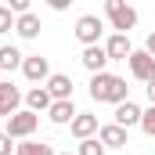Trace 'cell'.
<instances>
[{
  "mask_svg": "<svg viewBox=\"0 0 155 155\" xmlns=\"http://www.w3.org/2000/svg\"><path fill=\"white\" fill-rule=\"evenodd\" d=\"M105 54H108V61H126V58L134 54V43H130V36L112 33V36L105 40Z\"/></svg>",
  "mask_w": 155,
  "mask_h": 155,
  "instance_id": "cell-11",
  "label": "cell"
},
{
  "mask_svg": "<svg viewBox=\"0 0 155 155\" xmlns=\"http://www.w3.org/2000/svg\"><path fill=\"white\" fill-rule=\"evenodd\" d=\"M43 87H47V94L54 101H72V76L69 72H51V79Z\"/></svg>",
  "mask_w": 155,
  "mask_h": 155,
  "instance_id": "cell-10",
  "label": "cell"
},
{
  "mask_svg": "<svg viewBox=\"0 0 155 155\" xmlns=\"http://www.w3.org/2000/svg\"><path fill=\"white\" fill-rule=\"evenodd\" d=\"M11 29H15V15H11V7H7V4H0V36H4V33H11Z\"/></svg>",
  "mask_w": 155,
  "mask_h": 155,
  "instance_id": "cell-20",
  "label": "cell"
},
{
  "mask_svg": "<svg viewBox=\"0 0 155 155\" xmlns=\"http://www.w3.org/2000/svg\"><path fill=\"white\" fill-rule=\"evenodd\" d=\"M40 29H43V25H40V15H36V11H29V15L15 18V33H18L22 40H36Z\"/></svg>",
  "mask_w": 155,
  "mask_h": 155,
  "instance_id": "cell-15",
  "label": "cell"
},
{
  "mask_svg": "<svg viewBox=\"0 0 155 155\" xmlns=\"http://www.w3.org/2000/svg\"><path fill=\"white\" fill-rule=\"evenodd\" d=\"M141 130H144L148 137H155V105H152V108H144V116H141Z\"/></svg>",
  "mask_w": 155,
  "mask_h": 155,
  "instance_id": "cell-21",
  "label": "cell"
},
{
  "mask_svg": "<svg viewBox=\"0 0 155 155\" xmlns=\"http://www.w3.org/2000/svg\"><path fill=\"white\" fill-rule=\"evenodd\" d=\"M90 97L97 105H123L130 101V87L116 72H101V76H90Z\"/></svg>",
  "mask_w": 155,
  "mask_h": 155,
  "instance_id": "cell-1",
  "label": "cell"
},
{
  "mask_svg": "<svg viewBox=\"0 0 155 155\" xmlns=\"http://www.w3.org/2000/svg\"><path fill=\"white\" fill-rule=\"evenodd\" d=\"M76 116H79V112H76V105H72V101H54V105L47 108V119H51L54 126H69Z\"/></svg>",
  "mask_w": 155,
  "mask_h": 155,
  "instance_id": "cell-14",
  "label": "cell"
},
{
  "mask_svg": "<svg viewBox=\"0 0 155 155\" xmlns=\"http://www.w3.org/2000/svg\"><path fill=\"white\" fill-rule=\"evenodd\" d=\"M51 105H54V97L47 94V87H33V90L25 94V108H29V112H36V116H40V112H47Z\"/></svg>",
  "mask_w": 155,
  "mask_h": 155,
  "instance_id": "cell-16",
  "label": "cell"
},
{
  "mask_svg": "<svg viewBox=\"0 0 155 155\" xmlns=\"http://www.w3.org/2000/svg\"><path fill=\"white\" fill-rule=\"evenodd\" d=\"M97 116H90V112H79L72 123H69V134L76 137V141H90V137H97Z\"/></svg>",
  "mask_w": 155,
  "mask_h": 155,
  "instance_id": "cell-8",
  "label": "cell"
},
{
  "mask_svg": "<svg viewBox=\"0 0 155 155\" xmlns=\"http://www.w3.org/2000/svg\"><path fill=\"white\" fill-rule=\"evenodd\" d=\"M141 116H144V108H141V105H134V101H123V105H116V126H123V130L141 126Z\"/></svg>",
  "mask_w": 155,
  "mask_h": 155,
  "instance_id": "cell-13",
  "label": "cell"
},
{
  "mask_svg": "<svg viewBox=\"0 0 155 155\" xmlns=\"http://www.w3.org/2000/svg\"><path fill=\"white\" fill-rule=\"evenodd\" d=\"M58 155H76V152H58Z\"/></svg>",
  "mask_w": 155,
  "mask_h": 155,
  "instance_id": "cell-25",
  "label": "cell"
},
{
  "mask_svg": "<svg viewBox=\"0 0 155 155\" xmlns=\"http://www.w3.org/2000/svg\"><path fill=\"white\" fill-rule=\"evenodd\" d=\"M105 152H108V148H105L97 137H90V141H79V144H76V155H105Z\"/></svg>",
  "mask_w": 155,
  "mask_h": 155,
  "instance_id": "cell-19",
  "label": "cell"
},
{
  "mask_svg": "<svg viewBox=\"0 0 155 155\" xmlns=\"http://www.w3.org/2000/svg\"><path fill=\"white\" fill-rule=\"evenodd\" d=\"M126 65H130V76L141 79V83H152L155 79V58L141 47V51H134L130 58H126Z\"/></svg>",
  "mask_w": 155,
  "mask_h": 155,
  "instance_id": "cell-5",
  "label": "cell"
},
{
  "mask_svg": "<svg viewBox=\"0 0 155 155\" xmlns=\"http://www.w3.org/2000/svg\"><path fill=\"white\" fill-rule=\"evenodd\" d=\"M144 51H148V54L155 58V33H148V40H144Z\"/></svg>",
  "mask_w": 155,
  "mask_h": 155,
  "instance_id": "cell-23",
  "label": "cell"
},
{
  "mask_svg": "<svg viewBox=\"0 0 155 155\" xmlns=\"http://www.w3.org/2000/svg\"><path fill=\"white\" fill-rule=\"evenodd\" d=\"M79 65H83L90 76H101V72H108V54H105V43H97V47H83V54H79Z\"/></svg>",
  "mask_w": 155,
  "mask_h": 155,
  "instance_id": "cell-6",
  "label": "cell"
},
{
  "mask_svg": "<svg viewBox=\"0 0 155 155\" xmlns=\"http://www.w3.org/2000/svg\"><path fill=\"white\" fill-rule=\"evenodd\" d=\"M22 51L15 47V43H4L0 47V72H11V69H22Z\"/></svg>",
  "mask_w": 155,
  "mask_h": 155,
  "instance_id": "cell-17",
  "label": "cell"
},
{
  "mask_svg": "<svg viewBox=\"0 0 155 155\" xmlns=\"http://www.w3.org/2000/svg\"><path fill=\"white\" fill-rule=\"evenodd\" d=\"M15 148H18V144H15V141H11L7 134H0V155H11Z\"/></svg>",
  "mask_w": 155,
  "mask_h": 155,
  "instance_id": "cell-22",
  "label": "cell"
},
{
  "mask_svg": "<svg viewBox=\"0 0 155 155\" xmlns=\"http://www.w3.org/2000/svg\"><path fill=\"white\" fill-rule=\"evenodd\" d=\"M15 155H58V152H54L47 141H36V137H29V141H18Z\"/></svg>",
  "mask_w": 155,
  "mask_h": 155,
  "instance_id": "cell-18",
  "label": "cell"
},
{
  "mask_svg": "<svg viewBox=\"0 0 155 155\" xmlns=\"http://www.w3.org/2000/svg\"><path fill=\"white\" fill-rule=\"evenodd\" d=\"M18 105H22V90L15 87V83H7V79H0V116L11 119L18 112Z\"/></svg>",
  "mask_w": 155,
  "mask_h": 155,
  "instance_id": "cell-9",
  "label": "cell"
},
{
  "mask_svg": "<svg viewBox=\"0 0 155 155\" xmlns=\"http://www.w3.org/2000/svg\"><path fill=\"white\" fill-rule=\"evenodd\" d=\"M97 141H101L105 148H126V144H130V130H123L116 123H105V126L97 130Z\"/></svg>",
  "mask_w": 155,
  "mask_h": 155,
  "instance_id": "cell-12",
  "label": "cell"
},
{
  "mask_svg": "<svg viewBox=\"0 0 155 155\" xmlns=\"http://www.w3.org/2000/svg\"><path fill=\"white\" fill-rule=\"evenodd\" d=\"M101 36H105V22L97 15H79L76 18V40L83 47H97Z\"/></svg>",
  "mask_w": 155,
  "mask_h": 155,
  "instance_id": "cell-4",
  "label": "cell"
},
{
  "mask_svg": "<svg viewBox=\"0 0 155 155\" xmlns=\"http://www.w3.org/2000/svg\"><path fill=\"white\" fill-rule=\"evenodd\" d=\"M144 90H148V101L155 105V79H152V83H144Z\"/></svg>",
  "mask_w": 155,
  "mask_h": 155,
  "instance_id": "cell-24",
  "label": "cell"
},
{
  "mask_svg": "<svg viewBox=\"0 0 155 155\" xmlns=\"http://www.w3.org/2000/svg\"><path fill=\"white\" fill-rule=\"evenodd\" d=\"M22 76L29 79V83H47V79H51V61H47L43 54H29V58L22 61Z\"/></svg>",
  "mask_w": 155,
  "mask_h": 155,
  "instance_id": "cell-7",
  "label": "cell"
},
{
  "mask_svg": "<svg viewBox=\"0 0 155 155\" xmlns=\"http://www.w3.org/2000/svg\"><path fill=\"white\" fill-rule=\"evenodd\" d=\"M105 18H108V25L123 33V36H130V29L137 25V7H130V4H123V0H105Z\"/></svg>",
  "mask_w": 155,
  "mask_h": 155,
  "instance_id": "cell-2",
  "label": "cell"
},
{
  "mask_svg": "<svg viewBox=\"0 0 155 155\" xmlns=\"http://www.w3.org/2000/svg\"><path fill=\"white\" fill-rule=\"evenodd\" d=\"M36 130H40V116L29 112V108H18L15 116L7 119V130H4V134H7L11 141H29Z\"/></svg>",
  "mask_w": 155,
  "mask_h": 155,
  "instance_id": "cell-3",
  "label": "cell"
}]
</instances>
